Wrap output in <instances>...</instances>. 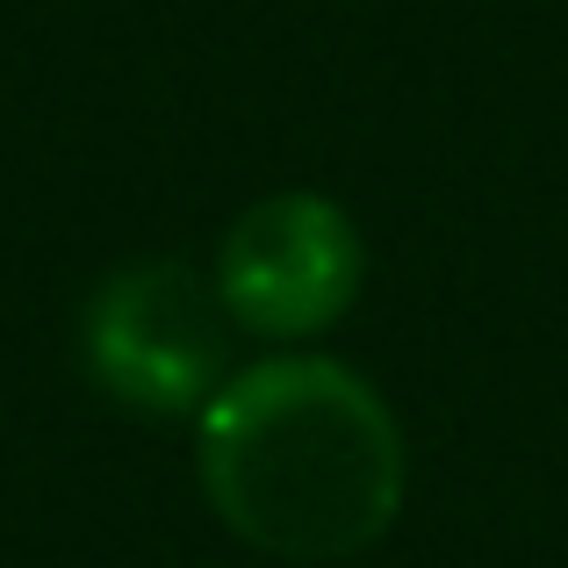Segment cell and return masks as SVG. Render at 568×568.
Segmentation results:
<instances>
[{
	"instance_id": "cell-1",
	"label": "cell",
	"mask_w": 568,
	"mask_h": 568,
	"mask_svg": "<svg viewBox=\"0 0 568 568\" xmlns=\"http://www.w3.org/2000/svg\"><path fill=\"white\" fill-rule=\"evenodd\" d=\"M202 497L252 555L353 561L396 526L410 454L388 396L324 353L237 367L194 417Z\"/></svg>"
},
{
	"instance_id": "cell-3",
	"label": "cell",
	"mask_w": 568,
	"mask_h": 568,
	"mask_svg": "<svg viewBox=\"0 0 568 568\" xmlns=\"http://www.w3.org/2000/svg\"><path fill=\"white\" fill-rule=\"evenodd\" d=\"M216 295L252 338H317L361 303L367 245L332 194H260L216 245Z\"/></svg>"
},
{
	"instance_id": "cell-2",
	"label": "cell",
	"mask_w": 568,
	"mask_h": 568,
	"mask_svg": "<svg viewBox=\"0 0 568 568\" xmlns=\"http://www.w3.org/2000/svg\"><path fill=\"white\" fill-rule=\"evenodd\" d=\"M87 375L109 403L144 417H202L231 382V310L187 260H130L80 317Z\"/></svg>"
}]
</instances>
